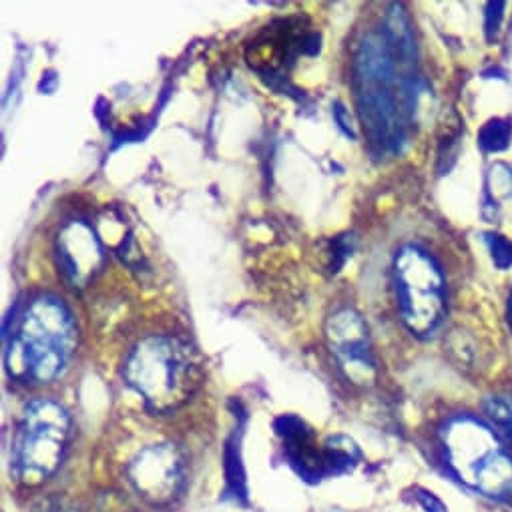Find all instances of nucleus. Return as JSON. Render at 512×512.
Here are the masks:
<instances>
[{
  "instance_id": "17",
  "label": "nucleus",
  "mask_w": 512,
  "mask_h": 512,
  "mask_svg": "<svg viewBox=\"0 0 512 512\" xmlns=\"http://www.w3.org/2000/svg\"><path fill=\"white\" fill-rule=\"evenodd\" d=\"M35 512H79V510L73 508L71 504L63 502V500H49L41 508H37Z\"/></svg>"
},
{
  "instance_id": "2",
  "label": "nucleus",
  "mask_w": 512,
  "mask_h": 512,
  "mask_svg": "<svg viewBox=\"0 0 512 512\" xmlns=\"http://www.w3.org/2000/svg\"><path fill=\"white\" fill-rule=\"evenodd\" d=\"M127 384L155 414L181 408L201 386V362L193 346L177 336H147L127 356Z\"/></svg>"
},
{
  "instance_id": "4",
  "label": "nucleus",
  "mask_w": 512,
  "mask_h": 512,
  "mask_svg": "<svg viewBox=\"0 0 512 512\" xmlns=\"http://www.w3.org/2000/svg\"><path fill=\"white\" fill-rule=\"evenodd\" d=\"M442 450L452 474L470 488L488 496L512 492V456L486 422L452 418L442 430Z\"/></svg>"
},
{
  "instance_id": "6",
  "label": "nucleus",
  "mask_w": 512,
  "mask_h": 512,
  "mask_svg": "<svg viewBox=\"0 0 512 512\" xmlns=\"http://www.w3.org/2000/svg\"><path fill=\"white\" fill-rule=\"evenodd\" d=\"M394 286L406 328L432 336L446 316V280L440 264L420 245H404L394 258Z\"/></svg>"
},
{
  "instance_id": "10",
  "label": "nucleus",
  "mask_w": 512,
  "mask_h": 512,
  "mask_svg": "<svg viewBox=\"0 0 512 512\" xmlns=\"http://www.w3.org/2000/svg\"><path fill=\"white\" fill-rule=\"evenodd\" d=\"M276 432L284 442L290 466L308 482H320L330 476L326 444H318L314 432L296 416L276 420Z\"/></svg>"
},
{
  "instance_id": "5",
  "label": "nucleus",
  "mask_w": 512,
  "mask_h": 512,
  "mask_svg": "<svg viewBox=\"0 0 512 512\" xmlns=\"http://www.w3.org/2000/svg\"><path fill=\"white\" fill-rule=\"evenodd\" d=\"M73 434L71 416L55 400H35L27 406L13 442V472L23 486H39L65 460Z\"/></svg>"
},
{
  "instance_id": "16",
  "label": "nucleus",
  "mask_w": 512,
  "mask_h": 512,
  "mask_svg": "<svg viewBox=\"0 0 512 512\" xmlns=\"http://www.w3.org/2000/svg\"><path fill=\"white\" fill-rule=\"evenodd\" d=\"M416 502L424 508V512H448L446 506L442 504V500L436 498V496H434L432 492H428V490H418Z\"/></svg>"
},
{
  "instance_id": "1",
  "label": "nucleus",
  "mask_w": 512,
  "mask_h": 512,
  "mask_svg": "<svg viewBox=\"0 0 512 512\" xmlns=\"http://www.w3.org/2000/svg\"><path fill=\"white\" fill-rule=\"evenodd\" d=\"M77 350L71 310L55 296L35 298L7 346V370L31 384H49L65 374Z\"/></svg>"
},
{
  "instance_id": "15",
  "label": "nucleus",
  "mask_w": 512,
  "mask_h": 512,
  "mask_svg": "<svg viewBox=\"0 0 512 512\" xmlns=\"http://www.w3.org/2000/svg\"><path fill=\"white\" fill-rule=\"evenodd\" d=\"M504 3H488L486 5V13H484V33H486V41L492 43L498 37L502 19H504Z\"/></svg>"
},
{
  "instance_id": "9",
  "label": "nucleus",
  "mask_w": 512,
  "mask_h": 512,
  "mask_svg": "<svg viewBox=\"0 0 512 512\" xmlns=\"http://www.w3.org/2000/svg\"><path fill=\"white\" fill-rule=\"evenodd\" d=\"M103 260V245L87 221H69L59 231L57 262L69 286L87 288L101 270Z\"/></svg>"
},
{
  "instance_id": "11",
  "label": "nucleus",
  "mask_w": 512,
  "mask_h": 512,
  "mask_svg": "<svg viewBox=\"0 0 512 512\" xmlns=\"http://www.w3.org/2000/svg\"><path fill=\"white\" fill-rule=\"evenodd\" d=\"M512 199V167L506 163H494L484 183V211L488 207L498 213L500 201Z\"/></svg>"
},
{
  "instance_id": "7",
  "label": "nucleus",
  "mask_w": 512,
  "mask_h": 512,
  "mask_svg": "<svg viewBox=\"0 0 512 512\" xmlns=\"http://www.w3.org/2000/svg\"><path fill=\"white\" fill-rule=\"evenodd\" d=\"M135 492L153 506L173 502L185 484V466L173 444H151L137 452L127 468Z\"/></svg>"
},
{
  "instance_id": "18",
  "label": "nucleus",
  "mask_w": 512,
  "mask_h": 512,
  "mask_svg": "<svg viewBox=\"0 0 512 512\" xmlns=\"http://www.w3.org/2000/svg\"><path fill=\"white\" fill-rule=\"evenodd\" d=\"M508 326H510V330H512V296H510V300H508Z\"/></svg>"
},
{
  "instance_id": "14",
  "label": "nucleus",
  "mask_w": 512,
  "mask_h": 512,
  "mask_svg": "<svg viewBox=\"0 0 512 512\" xmlns=\"http://www.w3.org/2000/svg\"><path fill=\"white\" fill-rule=\"evenodd\" d=\"M484 243L496 270L504 272L512 268V241L500 233H484Z\"/></svg>"
},
{
  "instance_id": "13",
  "label": "nucleus",
  "mask_w": 512,
  "mask_h": 512,
  "mask_svg": "<svg viewBox=\"0 0 512 512\" xmlns=\"http://www.w3.org/2000/svg\"><path fill=\"white\" fill-rule=\"evenodd\" d=\"M484 410L488 418L510 438L512 442V394L492 396L486 400Z\"/></svg>"
},
{
  "instance_id": "12",
  "label": "nucleus",
  "mask_w": 512,
  "mask_h": 512,
  "mask_svg": "<svg viewBox=\"0 0 512 512\" xmlns=\"http://www.w3.org/2000/svg\"><path fill=\"white\" fill-rule=\"evenodd\" d=\"M512 143V121L494 117L486 121L478 133V145L484 153H502Z\"/></svg>"
},
{
  "instance_id": "3",
  "label": "nucleus",
  "mask_w": 512,
  "mask_h": 512,
  "mask_svg": "<svg viewBox=\"0 0 512 512\" xmlns=\"http://www.w3.org/2000/svg\"><path fill=\"white\" fill-rule=\"evenodd\" d=\"M356 97L372 143L398 151L406 137L404 113L414 107V91L398 83L396 59L380 35L368 37L358 53Z\"/></svg>"
},
{
  "instance_id": "8",
  "label": "nucleus",
  "mask_w": 512,
  "mask_h": 512,
  "mask_svg": "<svg viewBox=\"0 0 512 512\" xmlns=\"http://www.w3.org/2000/svg\"><path fill=\"white\" fill-rule=\"evenodd\" d=\"M328 344L346 376L356 384L374 378V358L370 352L368 328L354 310H340L328 320Z\"/></svg>"
}]
</instances>
